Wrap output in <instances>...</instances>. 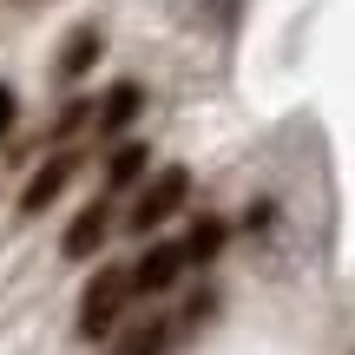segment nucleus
Listing matches in <instances>:
<instances>
[{
    "instance_id": "obj_5",
    "label": "nucleus",
    "mask_w": 355,
    "mask_h": 355,
    "mask_svg": "<svg viewBox=\"0 0 355 355\" xmlns=\"http://www.w3.org/2000/svg\"><path fill=\"white\" fill-rule=\"evenodd\" d=\"M112 237V204H86V211L73 217V224H66V237H60V250L66 257H99V243Z\"/></svg>"
},
{
    "instance_id": "obj_8",
    "label": "nucleus",
    "mask_w": 355,
    "mask_h": 355,
    "mask_svg": "<svg viewBox=\"0 0 355 355\" xmlns=\"http://www.w3.org/2000/svg\"><path fill=\"white\" fill-rule=\"evenodd\" d=\"M92 60H99V26H79V33L66 40V53H60V79H79Z\"/></svg>"
},
{
    "instance_id": "obj_11",
    "label": "nucleus",
    "mask_w": 355,
    "mask_h": 355,
    "mask_svg": "<svg viewBox=\"0 0 355 355\" xmlns=\"http://www.w3.org/2000/svg\"><path fill=\"white\" fill-rule=\"evenodd\" d=\"M13 119H20V105H13V86H0V139L13 132Z\"/></svg>"
},
{
    "instance_id": "obj_4",
    "label": "nucleus",
    "mask_w": 355,
    "mask_h": 355,
    "mask_svg": "<svg viewBox=\"0 0 355 355\" xmlns=\"http://www.w3.org/2000/svg\"><path fill=\"white\" fill-rule=\"evenodd\" d=\"M73 171H79V152H66V145H60V152H53L46 165H40L33 178H26V191H20V211H26V217H33V211H46V204L60 198L66 184H73Z\"/></svg>"
},
{
    "instance_id": "obj_12",
    "label": "nucleus",
    "mask_w": 355,
    "mask_h": 355,
    "mask_svg": "<svg viewBox=\"0 0 355 355\" xmlns=\"http://www.w3.org/2000/svg\"><path fill=\"white\" fill-rule=\"evenodd\" d=\"M79 119H86V105H66V112H60V119H53V139H66V132H73V125H79Z\"/></svg>"
},
{
    "instance_id": "obj_7",
    "label": "nucleus",
    "mask_w": 355,
    "mask_h": 355,
    "mask_svg": "<svg viewBox=\"0 0 355 355\" xmlns=\"http://www.w3.org/2000/svg\"><path fill=\"white\" fill-rule=\"evenodd\" d=\"M139 178H145V145L125 139L112 158H105V191H125V184H139Z\"/></svg>"
},
{
    "instance_id": "obj_10",
    "label": "nucleus",
    "mask_w": 355,
    "mask_h": 355,
    "mask_svg": "<svg viewBox=\"0 0 355 355\" xmlns=\"http://www.w3.org/2000/svg\"><path fill=\"white\" fill-rule=\"evenodd\" d=\"M158 349H165V329H158V322H145V329L125 343V355H158Z\"/></svg>"
},
{
    "instance_id": "obj_3",
    "label": "nucleus",
    "mask_w": 355,
    "mask_h": 355,
    "mask_svg": "<svg viewBox=\"0 0 355 355\" xmlns=\"http://www.w3.org/2000/svg\"><path fill=\"white\" fill-rule=\"evenodd\" d=\"M184 277V243H152V250L132 263V296H158Z\"/></svg>"
},
{
    "instance_id": "obj_6",
    "label": "nucleus",
    "mask_w": 355,
    "mask_h": 355,
    "mask_svg": "<svg viewBox=\"0 0 355 355\" xmlns=\"http://www.w3.org/2000/svg\"><path fill=\"white\" fill-rule=\"evenodd\" d=\"M139 112H145V92H139V86L125 79V86H112V92H105V105L92 112V125H99L105 139H119V132H125V125H132Z\"/></svg>"
},
{
    "instance_id": "obj_1",
    "label": "nucleus",
    "mask_w": 355,
    "mask_h": 355,
    "mask_svg": "<svg viewBox=\"0 0 355 355\" xmlns=\"http://www.w3.org/2000/svg\"><path fill=\"white\" fill-rule=\"evenodd\" d=\"M125 296H132V270L105 263L99 277L86 283V296H79V336H86V343H105V329L119 322V309H125Z\"/></svg>"
},
{
    "instance_id": "obj_9",
    "label": "nucleus",
    "mask_w": 355,
    "mask_h": 355,
    "mask_svg": "<svg viewBox=\"0 0 355 355\" xmlns=\"http://www.w3.org/2000/svg\"><path fill=\"white\" fill-rule=\"evenodd\" d=\"M217 250H224V224H217V217H198L191 237H184V263H211Z\"/></svg>"
},
{
    "instance_id": "obj_2",
    "label": "nucleus",
    "mask_w": 355,
    "mask_h": 355,
    "mask_svg": "<svg viewBox=\"0 0 355 355\" xmlns=\"http://www.w3.org/2000/svg\"><path fill=\"white\" fill-rule=\"evenodd\" d=\"M184 198H191V171H184V165H165L152 184L139 191V204L125 211V230H139V237H145V230H158V224H165V217H171Z\"/></svg>"
}]
</instances>
